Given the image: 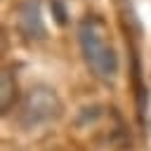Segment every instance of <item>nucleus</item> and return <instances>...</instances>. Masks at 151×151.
<instances>
[{"mask_svg":"<svg viewBox=\"0 0 151 151\" xmlns=\"http://www.w3.org/2000/svg\"><path fill=\"white\" fill-rule=\"evenodd\" d=\"M109 26L101 17L90 14L78 24V45L90 73L101 83H113L118 76V54L109 38Z\"/></svg>","mask_w":151,"mask_h":151,"instance_id":"1","label":"nucleus"},{"mask_svg":"<svg viewBox=\"0 0 151 151\" xmlns=\"http://www.w3.org/2000/svg\"><path fill=\"white\" fill-rule=\"evenodd\" d=\"M14 111H17L19 125L33 130V127L47 125V123H52L61 116V99H59L54 87L38 83L21 94Z\"/></svg>","mask_w":151,"mask_h":151,"instance_id":"2","label":"nucleus"},{"mask_svg":"<svg viewBox=\"0 0 151 151\" xmlns=\"http://www.w3.org/2000/svg\"><path fill=\"white\" fill-rule=\"evenodd\" d=\"M17 26L26 40H42L45 38V24L40 17L38 0H21L17 5Z\"/></svg>","mask_w":151,"mask_h":151,"instance_id":"3","label":"nucleus"},{"mask_svg":"<svg viewBox=\"0 0 151 151\" xmlns=\"http://www.w3.org/2000/svg\"><path fill=\"white\" fill-rule=\"evenodd\" d=\"M2 94H0V106H2V113H7L14 104H17V80L12 78V71L5 68L2 71Z\"/></svg>","mask_w":151,"mask_h":151,"instance_id":"4","label":"nucleus"}]
</instances>
